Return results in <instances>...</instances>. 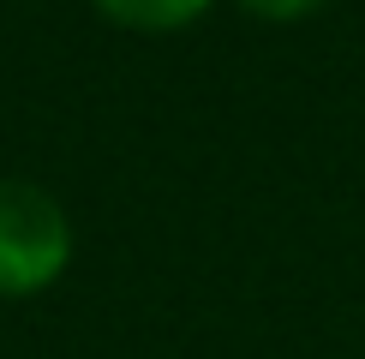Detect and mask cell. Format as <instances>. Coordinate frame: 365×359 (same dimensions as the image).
<instances>
[{"instance_id":"3957f363","label":"cell","mask_w":365,"mask_h":359,"mask_svg":"<svg viewBox=\"0 0 365 359\" xmlns=\"http://www.w3.org/2000/svg\"><path fill=\"white\" fill-rule=\"evenodd\" d=\"M240 12H252V19H264V24H299V19H312L324 0H234Z\"/></svg>"},{"instance_id":"7a4b0ae2","label":"cell","mask_w":365,"mask_h":359,"mask_svg":"<svg viewBox=\"0 0 365 359\" xmlns=\"http://www.w3.org/2000/svg\"><path fill=\"white\" fill-rule=\"evenodd\" d=\"M108 24L120 30H144V36H162V30H186L210 12V0H90Z\"/></svg>"},{"instance_id":"6da1fadb","label":"cell","mask_w":365,"mask_h":359,"mask_svg":"<svg viewBox=\"0 0 365 359\" xmlns=\"http://www.w3.org/2000/svg\"><path fill=\"white\" fill-rule=\"evenodd\" d=\"M72 264V222L36 180L0 174V299L42 293Z\"/></svg>"}]
</instances>
